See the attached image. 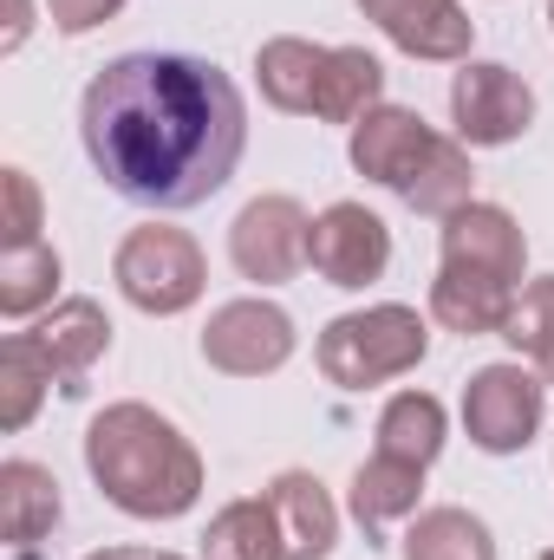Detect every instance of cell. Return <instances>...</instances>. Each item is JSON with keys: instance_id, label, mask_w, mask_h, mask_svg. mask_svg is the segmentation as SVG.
Instances as JSON below:
<instances>
[{"instance_id": "obj_1", "label": "cell", "mask_w": 554, "mask_h": 560, "mask_svg": "<svg viewBox=\"0 0 554 560\" xmlns=\"http://www.w3.org/2000/svg\"><path fill=\"white\" fill-rule=\"evenodd\" d=\"M79 138L112 196L138 209H196L235 176L249 105L209 59L125 52L85 85Z\"/></svg>"}, {"instance_id": "obj_2", "label": "cell", "mask_w": 554, "mask_h": 560, "mask_svg": "<svg viewBox=\"0 0 554 560\" xmlns=\"http://www.w3.org/2000/svg\"><path fill=\"white\" fill-rule=\"evenodd\" d=\"M85 469L99 495L131 522H176L203 495L196 443L150 405H105L85 430Z\"/></svg>"}, {"instance_id": "obj_3", "label": "cell", "mask_w": 554, "mask_h": 560, "mask_svg": "<svg viewBox=\"0 0 554 560\" xmlns=\"http://www.w3.org/2000/svg\"><path fill=\"white\" fill-rule=\"evenodd\" d=\"M522 268H529V242L509 209L470 202V209L443 215V261L430 280V319L463 339L503 332L522 300Z\"/></svg>"}, {"instance_id": "obj_4", "label": "cell", "mask_w": 554, "mask_h": 560, "mask_svg": "<svg viewBox=\"0 0 554 560\" xmlns=\"http://www.w3.org/2000/svg\"><path fill=\"white\" fill-rule=\"evenodd\" d=\"M424 352H430V326L417 306H399V300L339 313L313 346L326 385H339V392H372L385 378H405Z\"/></svg>"}, {"instance_id": "obj_5", "label": "cell", "mask_w": 554, "mask_h": 560, "mask_svg": "<svg viewBox=\"0 0 554 560\" xmlns=\"http://www.w3.org/2000/svg\"><path fill=\"white\" fill-rule=\"evenodd\" d=\"M112 280H118V293H125L138 313L170 319V313H189V306L203 300L209 261H203L196 235H183V229H170V222H143V229H131V235L118 242Z\"/></svg>"}, {"instance_id": "obj_6", "label": "cell", "mask_w": 554, "mask_h": 560, "mask_svg": "<svg viewBox=\"0 0 554 560\" xmlns=\"http://www.w3.org/2000/svg\"><path fill=\"white\" fill-rule=\"evenodd\" d=\"M542 411H549V385L542 372L529 365H483L470 385H463V430L476 450L489 456H516L535 443L542 430Z\"/></svg>"}, {"instance_id": "obj_7", "label": "cell", "mask_w": 554, "mask_h": 560, "mask_svg": "<svg viewBox=\"0 0 554 560\" xmlns=\"http://www.w3.org/2000/svg\"><path fill=\"white\" fill-rule=\"evenodd\" d=\"M450 118H457L463 143L496 150L535 125V92H529V79H516L496 59H463V72L450 79Z\"/></svg>"}, {"instance_id": "obj_8", "label": "cell", "mask_w": 554, "mask_h": 560, "mask_svg": "<svg viewBox=\"0 0 554 560\" xmlns=\"http://www.w3.org/2000/svg\"><path fill=\"white\" fill-rule=\"evenodd\" d=\"M307 248H313V215L293 202V196H255L235 229H229V261L242 280H262L280 287L307 268Z\"/></svg>"}, {"instance_id": "obj_9", "label": "cell", "mask_w": 554, "mask_h": 560, "mask_svg": "<svg viewBox=\"0 0 554 560\" xmlns=\"http://www.w3.org/2000/svg\"><path fill=\"white\" fill-rule=\"evenodd\" d=\"M203 359L229 378H268L293 359V319L275 300H229L203 326Z\"/></svg>"}, {"instance_id": "obj_10", "label": "cell", "mask_w": 554, "mask_h": 560, "mask_svg": "<svg viewBox=\"0 0 554 560\" xmlns=\"http://www.w3.org/2000/svg\"><path fill=\"white\" fill-rule=\"evenodd\" d=\"M307 268L326 280V287H372V280L392 268V229L366 209V202H333L320 222H313V248H307Z\"/></svg>"}, {"instance_id": "obj_11", "label": "cell", "mask_w": 554, "mask_h": 560, "mask_svg": "<svg viewBox=\"0 0 554 560\" xmlns=\"http://www.w3.org/2000/svg\"><path fill=\"white\" fill-rule=\"evenodd\" d=\"M359 13L412 59H430V66H463L470 59V13L457 0H359Z\"/></svg>"}, {"instance_id": "obj_12", "label": "cell", "mask_w": 554, "mask_h": 560, "mask_svg": "<svg viewBox=\"0 0 554 560\" xmlns=\"http://www.w3.org/2000/svg\"><path fill=\"white\" fill-rule=\"evenodd\" d=\"M430 150H437V131L405 112V105H379V112H366L359 125H353V170L359 176H372V183H385V189H412V176L430 163Z\"/></svg>"}, {"instance_id": "obj_13", "label": "cell", "mask_w": 554, "mask_h": 560, "mask_svg": "<svg viewBox=\"0 0 554 560\" xmlns=\"http://www.w3.org/2000/svg\"><path fill=\"white\" fill-rule=\"evenodd\" d=\"M33 346L46 352V365H53V378L66 385V392H79V378L112 352V319H105V306L99 300H59L39 326H33Z\"/></svg>"}, {"instance_id": "obj_14", "label": "cell", "mask_w": 554, "mask_h": 560, "mask_svg": "<svg viewBox=\"0 0 554 560\" xmlns=\"http://www.w3.org/2000/svg\"><path fill=\"white\" fill-rule=\"evenodd\" d=\"M262 495L275 502L287 560H326L333 555V541H339V509H333V495L320 489V476H307V469H280Z\"/></svg>"}, {"instance_id": "obj_15", "label": "cell", "mask_w": 554, "mask_h": 560, "mask_svg": "<svg viewBox=\"0 0 554 560\" xmlns=\"http://www.w3.org/2000/svg\"><path fill=\"white\" fill-rule=\"evenodd\" d=\"M417 502H424V469L417 463H399L385 450H372L359 469H353V522L379 541L392 522H412Z\"/></svg>"}, {"instance_id": "obj_16", "label": "cell", "mask_w": 554, "mask_h": 560, "mask_svg": "<svg viewBox=\"0 0 554 560\" xmlns=\"http://www.w3.org/2000/svg\"><path fill=\"white\" fill-rule=\"evenodd\" d=\"M379 105H385V66L366 46H326V72H320V92H313V118L320 125H359Z\"/></svg>"}, {"instance_id": "obj_17", "label": "cell", "mask_w": 554, "mask_h": 560, "mask_svg": "<svg viewBox=\"0 0 554 560\" xmlns=\"http://www.w3.org/2000/svg\"><path fill=\"white\" fill-rule=\"evenodd\" d=\"M320 72H326V46L313 39H293L280 33L255 52V79H262V98L275 112H293V118H313V92H320Z\"/></svg>"}, {"instance_id": "obj_18", "label": "cell", "mask_w": 554, "mask_h": 560, "mask_svg": "<svg viewBox=\"0 0 554 560\" xmlns=\"http://www.w3.org/2000/svg\"><path fill=\"white\" fill-rule=\"evenodd\" d=\"M0 509H7V541L13 548H33L39 535H53L59 528V482H53V469H39L26 456L0 463Z\"/></svg>"}, {"instance_id": "obj_19", "label": "cell", "mask_w": 554, "mask_h": 560, "mask_svg": "<svg viewBox=\"0 0 554 560\" xmlns=\"http://www.w3.org/2000/svg\"><path fill=\"white\" fill-rule=\"evenodd\" d=\"M203 560H287L275 502H268V495H242V502H229V509L203 528Z\"/></svg>"}, {"instance_id": "obj_20", "label": "cell", "mask_w": 554, "mask_h": 560, "mask_svg": "<svg viewBox=\"0 0 554 560\" xmlns=\"http://www.w3.org/2000/svg\"><path fill=\"white\" fill-rule=\"evenodd\" d=\"M405 560H496V535L470 509H417L405 528Z\"/></svg>"}, {"instance_id": "obj_21", "label": "cell", "mask_w": 554, "mask_h": 560, "mask_svg": "<svg viewBox=\"0 0 554 560\" xmlns=\"http://www.w3.org/2000/svg\"><path fill=\"white\" fill-rule=\"evenodd\" d=\"M379 450L399 456V463L430 469L437 450H443V405H437L430 392H399V398L379 411Z\"/></svg>"}, {"instance_id": "obj_22", "label": "cell", "mask_w": 554, "mask_h": 560, "mask_svg": "<svg viewBox=\"0 0 554 560\" xmlns=\"http://www.w3.org/2000/svg\"><path fill=\"white\" fill-rule=\"evenodd\" d=\"M405 202H412L417 215H457V209H470L476 202V170H470V143L463 138H437L430 150V163L412 176V189H405Z\"/></svg>"}, {"instance_id": "obj_23", "label": "cell", "mask_w": 554, "mask_h": 560, "mask_svg": "<svg viewBox=\"0 0 554 560\" xmlns=\"http://www.w3.org/2000/svg\"><path fill=\"white\" fill-rule=\"evenodd\" d=\"M46 385H53V365L33 346V332L0 339V430H26L39 398H46Z\"/></svg>"}, {"instance_id": "obj_24", "label": "cell", "mask_w": 554, "mask_h": 560, "mask_svg": "<svg viewBox=\"0 0 554 560\" xmlns=\"http://www.w3.org/2000/svg\"><path fill=\"white\" fill-rule=\"evenodd\" d=\"M59 275H66V268H59V255H53L46 242L7 248V255H0V313H7V319H26V313L53 306Z\"/></svg>"}, {"instance_id": "obj_25", "label": "cell", "mask_w": 554, "mask_h": 560, "mask_svg": "<svg viewBox=\"0 0 554 560\" xmlns=\"http://www.w3.org/2000/svg\"><path fill=\"white\" fill-rule=\"evenodd\" d=\"M503 339L542 372V385L554 392V275L529 280L522 287V300H516V313H509V326H503Z\"/></svg>"}, {"instance_id": "obj_26", "label": "cell", "mask_w": 554, "mask_h": 560, "mask_svg": "<svg viewBox=\"0 0 554 560\" xmlns=\"http://www.w3.org/2000/svg\"><path fill=\"white\" fill-rule=\"evenodd\" d=\"M0 189H7L0 242H7V248H33V242H39V183H33L26 170H0Z\"/></svg>"}, {"instance_id": "obj_27", "label": "cell", "mask_w": 554, "mask_h": 560, "mask_svg": "<svg viewBox=\"0 0 554 560\" xmlns=\"http://www.w3.org/2000/svg\"><path fill=\"white\" fill-rule=\"evenodd\" d=\"M118 7H125V0H46V13H53L59 33H92V26H105Z\"/></svg>"}, {"instance_id": "obj_28", "label": "cell", "mask_w": 554, "mask_h": 560, "mask_svg": "<svg viewBox=\"0 0 554 560\" xmlns=\"http://www.w3.org/2000/svg\"><path fill=\"white\" fill-rule=\"evenodd\" d=\"M26 26H33V0H7V39H0V46L13 52V46L26 39Z\"/></svg>"}, {"instance_id": "obj_29", "label": "cell", "mask_w": 554, "mask_h": 560, "mask_svg": "<svg viewBox=\"0 0 554 560\" xmlns=\"http://www.w3.org/2000/svg\"><path fill=\"white\" fill-rule=\"evenodd\" d=\"M85 560H183V555H157V548H99Z\"/></svg>"}, {"instance_id": "obj_30", "label": "cell", "mask_w": 554, "mask_h": 560, "mask_svg": "<svg viewBox=\"0 0 554 560\" xmlns=\"http://www.w3.org/2000/svg\"><path fill=\"white\" fill-rule=\"evenodd\" d=\"M549 20H554V0H549Z\"/></svg>"}, {"instance_id": "obj_31", "label": "cell", "mask_w": 554, "mask_h": 560, "mask_svg": "<svg viewBox=\"0 0 554 560\" xmlns=\"http://www.w3.org/2000/svg\"><path fill=\"white\" fill-rule=\"evenodd\" d=\"M542 560H554V548H549V555H542Z\"/></svg>"}]
</instances>
